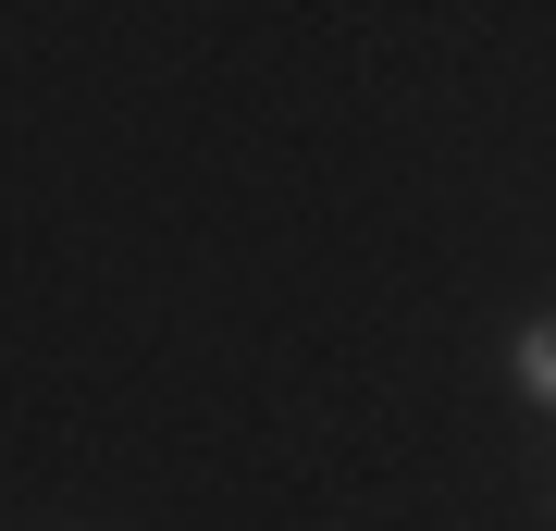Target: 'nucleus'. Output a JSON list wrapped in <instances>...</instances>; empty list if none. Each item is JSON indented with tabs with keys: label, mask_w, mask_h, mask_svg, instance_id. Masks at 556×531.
I'll return each mask as SVG.
<instances>
[{
	"label": "nucleus",
	"mask_w": 556,
	"mask_h": 531,
	"mask_svg": "<svg viewBox=\"0 0 556 531\" xmlns=\"http://www.w3.org/2000/svg\"><path fill=\"white\" fill-rule=\"evenodd\" d=\"M507 371H519V395H532V408H556V321H532V334L507 346Z\"/></svg>",
	"instance_id": "nucleus-1"
}]
</instances>
